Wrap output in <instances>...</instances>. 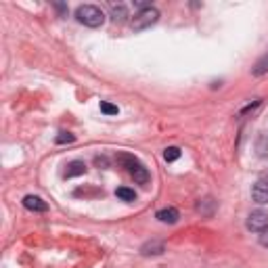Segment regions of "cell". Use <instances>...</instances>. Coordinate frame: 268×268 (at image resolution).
I'll return each instance as SVG.
<instances>
[{
  "instance_id": "obj_3",
  "label": "cell",
  "mask_w": 268,
  "mask_h": 268,
  "mask_svg": "<svg viewBox=\"0 0 268 268\" xmlns=\"http://www.w3.org/2000/svg\"><path fill=\"white\" fill-rule=\"evenodd\" d=\"M117 159L128 168V172L134 176V181H136V183H140V185L149 183V178H151V176H149V170H147L145 166H142L136 157H132V155H120Z\"/></svg>"
},
{
  "instance_id": "obj_16",
  "label": "cell",
  "mask_w": 268,
  "mask_h": 268,
  "mask_svg": "<svg viewBox=\"0 0 268 268\" xmlns=\"http://www.w3.org/2000/svg\"><path fill=\"white\" fill-rule=\"evenodd\" d=\"M260 243H262L264 247H268V228H264L262 233H260Z\"/></svg>"
},
{
  "instance_id": "obj_14",
  "label": "cell",
  "mask_w": 268,
  "mask_h": 268,
  "mask_svg": "<svg viewBox=\"0 0 268 268\" xmlns=\"http://www.w3.org/2000/svg\"><path fill=\"white\" fill-rule=\"evenodd\" d=\"M101 111L103 113H107V115H117V107L115 105H111V103H107V101H101Z\"/></svg>"
},
{
  "instance_id": "obj_5",
  "label": "cell",
  "mask_w": 268,
  "mask_h": 268,
  "mask_svg": "<svg viewBox=\"0 0 268 268\" xmlns=\"http://www.w3.org/2000/svg\"><path fill=\"white\" fill-rule=\"evenodd\" d=\"M252 199L258 205L268 203V178H260V181L254 185V189H252Z\"/></svg>"
},
{
  "instance_id": "obj_8",
  "label": "cell",
  "mask_w": 268,
  "mask_h": 268,
  "mask_svg": "<svg viewBox=\"0 0 268 268\" xmlns=\"http://www.w3.org/2000/svg\"><path fill=\"white\" fill-rule=\"evenodd\" d=\"M84 172H86V166H84V162H71V164H67L65 178H76V176H82Z\"/></svg>"
},
{
  "instance_id": "obj_2",
  "label": "cell",
  "mask_w": 268,
  "mask_h": 268,
  "mask_svg": "<svg viewBox=\"0 0 268 268\" xmlns=\"http://www.w3.org/2000/svg\"><path fill=\"white\" fill-rule=\"evenodd\" d=\"M157 19H159V11H157L155 7H145V9H140V11L132 17L130 25H132V29L140 32V29H147V27H151L153 23H157Z\"/></svg>"
},
{
  "instance_id": "obj_12",
  "label": "cell",
  "mask_w": 268,
  "mask_h": 268,
  "mask_svg": "<svg viewBox=\"0 0 268 268\" xmlns=\"http://www.w3.org/2000/svg\"><path fill=\"white\" fill-rule=\"evenodd\" d=\"M140 252L145 254V256H151V254L157 256V254H162V252H164V245H162V243H147L145 247L140 249Z\"/></svg>"
},
{
  "instance_id": "obj_15",
  "label": "cell",
  "mask_w": 268,
  "mask_h": 268,
  "mask_svg": "<svg viewBox=\"0 0 268 268\" xmlns=\"http://www.w3.org/2000/svg\"><path fill=\"white\" fill-rule=\"evenodd\" d=\"M74 140H76V136L71 132H59V136L55 138L57 145H65V142H74Z\"/></svg>"
},
{
  "instance_id": "obj_9",
  "label": "cell",
  "mask_w": 268,
  "mask_h": 268,
  "mask_svg": "<svg viewBox=\"0 0 268 268\" xmlns=\"http://www.w3.org/2000/svg\"><path fill=\"white\" fill-rule=\"evenodd\" d=\"M126 17H128V11H126V7H124V5H117V7L111 9V19L115 23H122Z\"/></svg>"
},
{
  "instance_id": "obj_4",
  "label": "cell",
  "mask_w": 268,
  "mask_h": 268,
  "mask_svg": "<svg viewBox=\"0 0 268 268\" xmlns=\"http://www.w3.org/2000/svg\"><path fill=\"white\" fill-rule=\"evenodd\" d=\"M247 228L254 230V233H262L264 228H268V214L262 212V210L252 212L249 214V218H247Z\"/></svg>"
},
{
  "instance_id": "obj_6",
  "label": "cell",
  "mask_w": 268,
  "mask_h": 268,
  "mask_svg": "<svg viewBox=\"0 0 268 268\" xmlns=\"http://www.w3.org/2000/svg\"><path fill=\"white\" fill-rule=\"evenodd\" d=\"M23 205L29 212H46L48 210V203L42 201L40 197H36V195H27V197H23Z\"/></svg>"
},
{
  "instance_id": "obj_11",
  "label": "cell",
  "mask_w": 268,
  "mask_h": 268,
  "mask_svg": "<svg viewBox=\"0 0 268 268\" xmlns=\"http://www.w3.org/2000/svg\"><path fill=\"white\" fill-rule=\"evenodd\" d=\"M115 195H117L122 201H134V199H136V193H134L132 189H128V187H120V189L115 191Z\"/></svg>"
},
{
  "instance_id": "obj_10",
  "label": "cell",
  "mask_w": 268,
  "mask_h": 268,
  "mask_svg": "<svg viewBox=\"0 0 268 268\" xmlns=\"http://www.w3.org/2000/svg\"><path fill=\"white\" fill-rule=\"evenodd\" d=\"M252 74H254V76H264V74H268V52H266V55L254 65Z\"/></svg>"
},
{
  "instance_id": "obj_13",
  "label": "cell",
  "mask_w": 268,
  "mask_h": 268,
  "mask_svg": "<svg viewBox=\"0 0 268 268\" xmlns=\"http://www.w3.org/2000/svg\"><path fill=\"white\" fill-rule=\"evenodd\" d=\"M178 157H181V149H178V147H168L164 151V159H166V162H176Z\"/></svg>"
},
{
  "instance_id": "obj_7",
  "label": "cell",
  "mask_w": 268,
  "mask_h": 268,
  "mask_svg": "<svg viewBox=\"0 0 268 268\" xmlns=\"http://www.w3.org/2000/svg\"><path fill=\"white\" fill-rule=\"evenodd\" d=\"M178 218H181V214H178V210H174V207H164V210L157 212V220L164 222V224H174V222H178Z\"/></svg>"
},
{
  "instance_id": "obj_1",
  "label": "cell",
  "mask_w": 268,
  "mask_h": 268,
  "mask_svg": "<svg viewBox=\"0 0 268 268\" xmlns=\"http://www.w3.org/2000/svg\"><path fill=\"white\" fill-rule=\"evenodd\" d=\"M78 21L86 27H101L105 23V13L95 5H82L76 9Z\"/></svg>"
}]
</instances>
